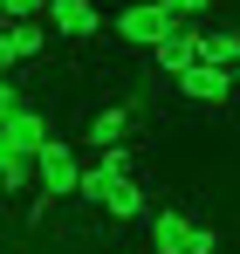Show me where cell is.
<instances>
[{"instance_id":"5b68a950","label":"cell","mask_w":240,"mask_h":254,"mask_svg":"<svg viewBox=\"0 0 240 254\" xmlns=\"http://www.w3.org/2000/svg\"><path fill=\"white\" fill-rule=\"evenodd\" d=\"M48 28L62 42H96L103 14H96V0H48Z\"/></svg>"},{"instance_id":"30bf717a","label":"cell","mask_w":240,"mask_h":254,"mask_svg":"<svg viewBox=\"0 0 240 254\" xmlns=\"http://www.w3.org/2000/svg\"><path fill=\"white\" fill-rule=\"evenodd\" d=\"M0 35H7V55L14 62H35L41 48H48V28L41 21H0Z\"/></svg>"},{"instance_id":"8992f818","label":"cell","mask_w":240,"mask_h":254,"mask_svg":"<svg viewBox=\"0 0 240 254\" xmlns=\"http://www.w3.org/2000/svg\"><path fill=\"white\" fill-rule=\"evenodd\" d=\"M151 62H158L172 83H179L185 69H199V62H206V35H199V28H179L172 42H158V48H151Z\"/></svg>"},{"instance_id":"6da1fadb","label":"cell","mask_w":240,"mask_h":254,"mask_svg":"<svg viewBox=\"0 0 240 254\" xmlns=\"http://www.w3.org/2000/svg\"><path fill=\"white\" fill-rule=\"evenodd\" d=\"M179 28H185V21H179V14H172L165 0H130V7H123V14H117V42H130V48H144V55H151V48H158V42H172Z\"/></svg>"},{"instance_id":"4fadbf2b","label":"cell","mask_w":240,"mask_h":254,"mask_svg":"<svg viewBox=\"0 0 240 254\" xmlns=\"http://www.w3.org/2000/svg\"><path fill=\"white\" fill-rule=\"evenodd\" d=\"M48 0H0V21H41Z\"/></svg>"},{"instance_id":"3957f363","label":"cell","mask_w":240,"mask_h":254,"mask_svg":"<svg viewBox=\"0 0 240 254\" xmlns=\"http://www.w3.org/2000/svg\"><path fill=\"white\" fill-rule=\"evenodd\" d=\"M48 137H55V124H48L41 110H28V103H21V110L0 124V151H14V158H35Z\"/></svg>"},{"instance_id":"9c48e42d","label":"cell","mask_w":240,"mask_h":254,"mask_svg":"<svg viewBox=\"0 0 240 254\" xmlns=\"http://www.w3.org/2000/svg\"><path fill=\"white\" fill-rule=\"evenodd\" d=\"M151 248H158V254H192V220L165 206L158 220H151Z\"/></svg>"},{"instance_id":"7a4b0ae2","label":"cell","mask_w":240,"mask_h":254,"mask_svg":"<svg viewBox=\"0 0 240 254\" xmlns=\"http://www.w3.org/2000/svg\"><path fill=\"white\" fill-rule=\"evenodd\" d=\"M35 186H41V199H76V186H82V158H76V144L48 137V144L35 151Z\"/></svg>"},{"instance_id":"277c9868","label":"cell","mask_w":240,"mask_h":254,"mask_svg":"<svg viewBox=\"0 0 240 254\" xmlns=\"http://www.w3.org/2000/svg\"><path fill=\"white\" fill-rule=\"evenodd\" d=\"M179 96H185V103H199V110H227V103H234V76H227V69H213V62H199V69H185V76H179Z\"/></svg>"},{"instance_id":"52a82bcc","label":"cell","mask_w":240,"mask_h":254,"mask_svg":"<svg viewBox=\"0 0 240 254\" xmlns=\"http://www.w3.org/2000/svg\"><path fill=\"white\" fill-rule=\"evenodd\" d=\"M103 220H144V213H151V192H144V186H137V179H117V186H110V192H103Z\"/></svg>"},{"instance_id":"8fae6325","label":"cell","mask_w":240,"mask_h":254,"mask_svg":"<svg viewBox=\"0 0 240 254\" xmlns=\"http://www.w3.org/2000/svg\"><path fill=\"white\" fill-rule=\"evenodd\" d=\"M206 62L234 76V62H240V28H220V35H206Z\"/></svg>"},{"instance_id":"9a60e30c","label":"cell","mask_w":240,"mask_h":254,"mask_svg":"<svg viewBox=\"0 0 240 254\" xmlns=\"http://www.w3.org/2000/svg\"><path fill=\"white\" fill-rule=\"evenodd\" d=\"M14 110H21V89H14V83H7V76H0V124H7Z\"/></svg>"},{"instance_id":"7c38bea8","label":"cell","mask_w":240,"mask_h":254,"mask_svg":"<svg viewBox=\"0 0 240 254\" xmlns=\"http://www.w3.org/2000/svg\"><path fill=\"white\" fill-rule=\"evenodd\" d=\"M28 186H35V158L0 151V192H28Z\"/></svg>"},{"instance_id":"ac0fdd59","label":"cell","mask_w":240,"mask_h":254,"mask_svg":"<svg viewBox=\"0 0 240 254\" xmlns=\"http://www.w3.org/2000/svg\"><path fill=\"white\" fill-rule=\"evenodd\" d=\"M234 89H240V62H234Z\"/></svg>"},{"instance_id":"2e32d148","label":"cell","mask_w":240,"mask_h":254,"mask_svg":"<svg viewBox=\"0 0 240 254\" xmlns=\"http://www.w3.org/2000/svg\"><path fill=\"white\" fill-rule=\"evenodd\" d=\"M165 7H172L179 21H199V14H206V7H213V0H165Z\"/></svg>"},{"instance_id":"e0dca14e","label":"cell","mask_w":240,"mask_h":254,"mask_svg":"<svg viewBox=\"0 0 240 254\" xmlns=\"http://www.w3.org/2000/svg\"><path fill=\"white\" fill-rule=\"evenodd\" d=\"M7 69H14V55H7V35H0V76H7Z\"/></svg>"},{"instance_id":"ba28073f","label":"cell","mask_w":240,"mask_h":254,"mask_svg":"<svg viewBox=\"0 0 240 254\" xmlns=\"http://www.w3.org/2000/svg\"><path fill=\"white\" fill-rule=\"evenodd\" d=\"M123 130H130V103H103V110H89V144L96 151H110V144H123Z\"/></svg>"},{"instance_id":"5bb4252c","label":"cell","mask_w":240,"mask_h":254,"mask_svg":"<svg viewBox=\"0 0 240 254\" xmlns=\"http://www.w3.org/2000/svg\"><path fill=\"white\" fill-rule=\"evenodd\" d=\"M192 254H220V227H192Z\"/></svg>"}]
</instances>
